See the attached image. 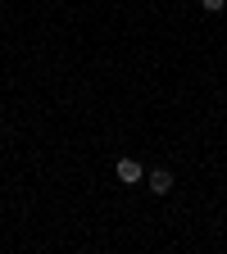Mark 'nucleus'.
Wrapping results in <instances>:
<instances>
[{
	"instance_id": "obj_1",
	"label": "nucleus",
	"mask_w": 227,
	"mask_h": 254,
	"mask_svg": "<svg viewBox=\"0 0 227 254\" xmlns=\"http://www.w3.org/2000/svg\"><path fill=\"white\" fill-rule=\"evenodd\" d=\"M114 173H118V182H123V186H137V182H146V168L137 164V159H118V164H114Z\"/></svg>"
},
{
	"instance_id": "obj_2",
	"label": "nucleus",
	"mask_w": 227,
	"mask_h": 254,
	"mask_svg": "<svg viewBox=\"0 0 227 254\" xmlns=\"http://www.w3.org/2000/svg\"><path fill=\"white\" fill-rule=\"evenodd\" d=\"M146 186L154 190V195H168V190H173V173L168 168H154V173H146Z\"/></svg>"
},
{
	"instance_id": "obj_3",
	"label": "nucleus",
	"mask_w": 227,
	"mask_h": 254,
	"mask_svg": "<svg viewBox=\"0 0 227 254\" xmlns=\"http://www.w3.org/2000/svg\"><path fill=\"white\" fill-rule=\"evenodd\" d=\"M200 9H209V14H218V9H227V0H200Z\"/></svg>"
}]
</instances>
